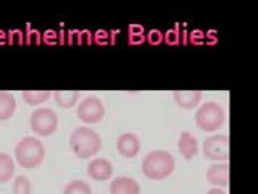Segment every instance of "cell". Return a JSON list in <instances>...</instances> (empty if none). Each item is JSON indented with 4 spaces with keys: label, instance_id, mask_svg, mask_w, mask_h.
I'll return each instance as SVG.
<instances>
[{
    "label": "cell",
    "instance_id": "6da1fadb",
    "mask_svg": "<svg viewBox=\"0 0 258 194\" xmlns=\"http://www.w3.org/2000/svg\"><path fill=\"white\" fill-rule=\"evenodd\" d=\"M70 148L76 157L91 159L102 149V137L89 126H78L70 136Z\"/></svg>",
    "mask_w": 258,
    "mask_h": 194
},
{
    "label": "cell",
    "instance_id": "7a4b0ae2",
    "mask_svg": "<svg viewBox=\"0 0 258 194\" xmlns=\"http://www.w3.org/2000/svg\"><path fill=\"white\" fill-rule=\"evenodd\" d=\"M176 160L168 151L155 149L150 151L142 160V173L150 180H165L174 172Z\"/></svg>",
    "mask_w": 258,
    "mask_h": 194
},
{
    "label": "cell",
    "instance_id": "3957f363",
    "mask_svg": "<svg viewBox=\"0 0 258 194\" xmlns=\"http://www.w3.org/2000/svg\"><path fill=\"white\" fill-rule=\"evenodd\" d=\"M45 148L39 137L26 136L15 148V159L23 168H36L44 162Z\"/></svg>",
    "mask_w": 258,
    "mask_h": 194
},
{
    "label": "cell",
    "instance_id": "277c9868",
    "mask_svg": "<svg viewBox=\"0 0 258 194\" xmlns=\"http://www.w3.org/2000/svg\"><path fill=\"white\" fill-rule=\"evenodd\" d=\"M226 120L224 109L215 101L202 104L196 112V125L202 131L213 133L220 129Z\"/></svg>",
    "mask_w": 258,
    "mask_h": 194
},
{
    "label": "cell",
    "instance_id": "5b68a950",
    "mask_svg": "<svg viewBox=\"0 0 258 194\" xmlns=\"http://www.w3.org/2000/svg\"><path fill=\"white\" fill-rule=\"evenodd\" d=\"M29 125L32 133L37 136H52L58 128V117L52 109L39 107L31 113Z\"/></svg>",
    "mask_w": 258,
    "mask_h": 194
},
{
    "label": "cell",
    "instance_id": "8992f818",
    "mask_svg": "<svg viewBox=\"0 0 258 194\" xmlns=\"http://www.w3.org/2000/svg\"><path fill=\"white\" fill-rule=\"evenodd\" d=\"M76 115L81 121H84L87 125L99 123L105 117V105L99 97H95V95L84 97L78 105Z\"/></svg>",
    "mask_w": 258,
    "mask_h": 194
},
{
    "label": "cell",
    "instance_id": "52a82bcc",
    "mask_svg": "<svg viewBox=\"0 0 258 194\" xmlns=\"http://www.w3.org/2000/svg\"><path fill=\"white\" fill-rule=\"evenodd\" d=\"M204 156L215 162H228L229 159V137L226 134L208 136L202 146Z\"/></svg>",
    "mask_w": 258,
    "mask_h": 194
},
{
    "label": "cell",
    "instance_id": "ba28073f",
    "mask_svg": "<svg viewBox=\"0 0 258 194\" xmlns=\"http://www.w3.org/2000/svg\"><path fill=\"white\" fill-rule=\"evenodd\" d=\"M87 175L95 181L110 180L113 175V165L110 164V160L103 157H94L87 165Z\"/></svg>",
    "mask_w": 258,
    "mask_h": 194
},
{
    "label": "cell",
    "instance_id": "9c48e42d",
    "mask_svg": "<svg viewBox=\"0 0 258 194\" xmlns=\"http://www.w3.org/2000/svg\"><path fill=\"white\" fill-rule=\"evenodd\" d=\"M207 181L215 188H226L229 184V165L228 162H216L207 170Z\"/></svg>",
    "mask_w": 258,
    "mask_h": 194
},
{
    "label": "cell",
    "instance_id": "30bf717a",
    "mask_svg": "<svg viewBox=\"0 0 258 194\" xmlns=\"http://www.w3.org/2000/svg\"><path fill=\"white\" fill-rule=\"evenodd\" d=\"M116 149L123 157L133 159L141 151V141L134 133H123L116 141Z\"/></svg>",
    "mask_w": 258,
    "mask_h": 194
},
{
    "label": "cell",
    "instance_id": "8fae6325",
    "mask_svg": "<svg viewBox=\"0 0 258 194\" xmlns=\"http://www.w3.org/2000/svg\"><path fill=\"white\" fill-rule=\"evenodd\" d=\"M111 194H141V188L136 180L129 176H118L110 184Z\"/></svg>",
    "mask_w": 258,
    "mask_h": 194
},
{
    "label": "cell",
    "instance_id": "7c38bea8",
    "mask_svg": "<svg viewBox=\"0 0 258 194\" xmlns=\"http://www.w3.org/2000/svg\"><path fill=\"white\" fill-rule=\"evenodd\" d=\"M173 99L181 109L192 110L200 104L202 92L200 91H174Z\"/></svg>",
    "mask_w": 258,
    "mask_h": 194
},
{
    "label": "cell",
    "instance_id": "4fadbf2b",
    "mask_svg": "<svg viewBox=\"0 0 258 194\" xmlns=\"http://www.w3.org/2000/svg\"><path fill=\"white\" fill-rule=\"evenodd\" d=\"M177 149H179L181 156L184 159L190 160L199 151V142L196 139V136L189 131H182L179 136V142H177Z\"/></svg>",
    "mask_w": 258,
    "mask_h": 194
},
{
    "label": "cell",
    "instance_id": "5bb4252c",
    "mask_svg": "<svg viewBox=\"0 0 258 194\" xmlns=\"http://www.w3.org/2000/svg\"><path fill=\"white\" fill-rule=\"evenodd\" d=\"M15 112H16V101L13 94L0 91V121L12 118Z\"/></svg>",
    "mask_w": 258,
    "mask_h": 194
},
{
    "label": "cell",
    "instance_id": "9a60e30c",
    "mask_svg": "<svg viewBox=\"0 0 258 194\" xmlns=\"http://www.w3.org/2000/svg\"><path fill=\"white\" fill-rule=\"evenodd\" d=\"M15 175V162L5 152H0V183L10 181Z\"/></svg>",
    "mask_w": 258,
    "mask_h": 194
},
{
    "label": "cell",
    "instance_id": "2e32d148",
    "mask_svg": "<svg viewBox=\"0 0 258 194\" xmlns=\"http://www.w3.org/2000/svg\"><path fill=\"white\" fill-rule=\"evenodd\" d=\"M53 99L55 102L63 109H71L75 107L78 99H79V92L78 91H55L53 92Z\"/></svg>",
    "mask_w": 258,
    "mask_h": 194
},
{
    "label": "cell",
    "instance_id": "e0dca14e",
    "mask_svg": "<svg viewBox=\"0 0 258 194\" xmlns=\"http://www.w3.org/2000/svg\"><path fill=\"white\" fill-rule=\"evenodd\" d=\"M21 97L26 104L29 105H37V104H44L45 101H48L52 97V94L48 91H23Z\"/></svg>",
    "mask_w": 258,
    "mask_h": 194
},
{
    "label": "cell",
    "instance_id": "ac0fdd59",
    "mask_svg": "<svg viewBox=\"0 0 258 194\" xmlns=\"http://www.w3.org/2000/svg\"><path fill=\"white\" fill-rule=\"evenodd\" d=\"M63 194H92V189L86 181L73 180V181H70L67 186H64Z\"/></svg>",
    "mask_w": 258,
    "mask_h": 194
},
{
    "label": "cell",
    "instance_id": "d6986e66",
    "mask_svg": "<svg viewBox=\"0 0 258 194\" xmlns=\"http://www.w3.org/2000/svg\"><path fill=\"white\" fill-rule=\"evenodd\" d=\"M13 194H31V181L26 176H16L13 180Z\"/></svg>",
    "mask_w": 258,
    "mask_h": 194
},
{
    "label": "cell",
    "instance_id": "ffe728a7",
    "mask_svg": "<svg viewBox=\"0 0 258 194\" xmlns=\"http://www.w3.org/2000/svg\"><path fill=\"white\" fill-rule=\"evenodd\" d=\"M207 194H228V192L223 191V189H220V188H212L210 191H207Z\"/></svg>",
    "mask_w": 258,
    "mask_h": 194
}]
</instances>
